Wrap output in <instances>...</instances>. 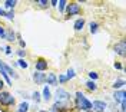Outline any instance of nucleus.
Masks as SVG:
<instances>
[{"instance_id": "obj_1", "label": "nucleus", "mask_w": 126, "mask_h": 112, "mask_svg": "<svg viewBox=\"0 0 126 112\" xmlns=\"http://www.w3.org/2000/svg\"><path fill=\"white\" fill-rule=\"evenodd\" d=\"M76 104H78L79 109H82V111H85V112L92 109V102L87 101L82 92H78V93H76Z\"/></svg>"}, {"instance_id": "obj_2", "label": "nucleus", "mask_w": 126, "mask_h": 112, "mask_svg": "<svg viewBox=\"0 0 126 112\" xmlns=\"http://www.w3.org/2000/svg\"><path fill=\"white\" fill-rule=\"evenodd\" d=\"M0 104L6 105V106L13 105V104H15V98L10 95L9 92H1V93H0Z\"/></svg>"}, {"instance_id": "obj_3", "label": "nucleus", "mask_w": 126, "mask_h": 112, "mask_svg": "<svg viewBox=\"0 0 126 112\" xmlns=\"http://www.w3.org/2000/svg\"><path fill=\"white\" fill-rule=\"evenodd\" d=\"M125 50H126V42L125 40H119L115 45V52L120 56H125Z\"/></svg>"}, {"instance_id": "obj_4", "label": "nucleus", "mask_w": 126, "mask_h": 112, "mask_svg": "<svg viewBox=\"0 0 126 112\" xmlns=\"http://www.w3.org/2000/svg\"><path fill=\"white\" fill-rule=\"evenodd\" d=\"M67 13H69V16L79 15V13H80V7H79L78 3H70V4L67 6Z\"/></svg>"}, {"instance_id": "obj_5", "label": "nucleus", "mask_w": 126, "mask_h": 112, "mask_svg": "<svg viewBox=\"0 0 126 112\" xmlns=\"http://www.w3.org/2000/svg\"><path fill=\"white\" fill-rule=\"evenodd\" d=\"M92 108L96 112H103L106 109V102H103V101H94L93 104H92Z\"/></svg>"}, {"instance_id": "obj_6", "label": "nucleus", "mask_w": 126, "mask_h": 112, "mask_svg": "<svg viewBox=\"0 0 126 112\" xmlns=\"http://www.w3.org/2000/svg\"><path fill=\"white\" fill-rule=\"evenodd\" d=\"M45 69H47V62L45 59H39V60L36 62V71H37V72H43Z\"/></svg>"}, {"instance_id": "obj_7", "label": "nucleus", "mask_w": 126, "mask_h": 112, "mask_svg": "<svg viewBox=\"0 0 126 112\" xmlns=\"http://www.w3.org/2000/svg\"><path fill=\"white\" fill-rule=\"evenodd\" d=\"M33 79L36 83H43V82H46V75L42 72H36L33 75Z\"/></svg>"}, {"instance_id": "obj_8", "label": "nucleus", "mask_w": 126, "mask_h": 112, "mask_svg": "<svg viewBox=\"0 0 126 112\" xmlns=\"http://www.w3.org/2000/svg\"><path fill=\"white\" fill-rule=\"evenodd\" d=\"M113 99H115L116 102H122V101H125V91H123V89H122V91H116L115 95H113Z\"/></svg>"}, {"instance_id": "obj_9", "label": "nucleus", "mask_w": 126, "mask_h": 112, "mask_svg": "<svg viewBox=\"0 0 126 112\" xmlns=\"http://www.w3.org/2000/svg\"><path fill=\"white\" fill-rule=\"evenodd\" d=\"M56 93H57V99H63V101H67V99H69V96H70L66 91H63V89H57V92H56Z\"/></svg>"}, {"instance_id": "obj_10", "label": "nucleus", "mask_w": 126, "mask_h": 112, "mask_svg": "<svg viewBox=\"0 0 126 112\" xmlns=\"http://www.w3.org/2000/svg\"><path fill=\"white\" fill-rule=\"evenodd\" d=\"M46 80L49 85H57V78H56L55 73H49L46 76Z\"/></svg>"}, {"instance_id": "obj_11", "label": "nucleus", "mask_w": 126, "mask_h": 112, "mask_svg": "<svg viewBox=\"0 0 126 112\" xmlns=\"http://www.w3.org/2000/svg\"><path fill=\"white\" fill-rule=\"evenodd\" d=\"M83 26H85V20H83V19H78V20L75 22V30H82Z\"/></svg>"}, {"instance_id": "obj_12", "label": "nucleus", "mask_w": 126, "mask_h": 112, "mask_svg": "<svg viewBox=\"0 0 126 112\" xmlns=\"http://www.w3.org/2000/svg\"><path fill=\"white\" fill-rule=\"evenodd\" d=\"M15 32H13V30H7V32L4 33V37H6V39L9 40V42H13V40H15Z\"/></svg>"}, {"instance_id": "obj_13", "label": "nucleus", "mask_w": 126, "mask_h": 112, "mask_svg": "<svg viewBox=\"0 0 126 112\" xmlns=\"http://www.w3.org/2000/svg\"><path fill=\"white\" fill-rule=\"evenodd\" d=\"M27 111H29V104L27 102H22L20 106H19V109H17V112H27Z\"/></svg>"}, {"instance_id": "obj_14", "label": "nucleus", "mask_w": 126, "mask_h": 112, "mask_svg": "<svg viewBox=\"0 0 126 112\" xmlns=\"http://www.w3.org/2000/svg\"><path fill=\"white\" fill-rule=\"evenodd\" d=\"M125 85V80L123 79H118V80H115V83H113V88L115 89H119V88H122Z\"/></svg>"}, {"instance_id": "obj_15", "label": "nucleus", "mask_w": 126, "mask_h": 112, "mask_svg": "<svg viewBox=\"0 0 126 112\" xmlns=\"http://www.w3.org/2000/svg\"><path fill=\"white\" fill-rule=\"evenodd\" d=\"M16 3H17L16 0H6V1H4V6L7 9H13L16 6Z\"/></svg>"}, {"instance_id": "obj_16", "label": "nucleus", "mask_w": 126, "mask_h": 112, "mask_svg": "<svg viewBox=\"0 0 126 112\" xmlns=\"http://www.w3.org/2000/svg\"><path fill=\"white\" fill-rule=\"evenodd\" d=\"M86 86H87V89H89V91H96V88H97V86H96V83H94L93 80H89V82H86Z\"/></svg>"}, {"instance_id": "obj_17", "label": "nucleus", "mask_w": 126, "mask_h": 112, "mask_svg": "<svg viewBox=\"0 0 126 112\" xmlns=\"http://www.w3.org/2000/svg\"><path fill=\"white\" fill-rule=\"evenodd\" d=\"M43 98H45L46 101H49V99H50V91H49V88H47V86H45V89H43Z\"/></svg>"}, {"instance_id": "obj_18", "label": "nucleus", "mask_w": 126, "mask_h": 112, "mask_svg": "<svg viewBox=\"0 0 126 112\" xmlns=\"http://www.w3.org/2000/svg\"><path fill=\"white\" fill-rule=\"evenodd\" d=\"M57 4H59V10H60V12H63V10H64V7H66V4H67V3H66L64 0H60V1H57Z\"/></svg>"}, {"instance_id": "obj_19", "label": "nucleus", "mask_w": 126, "mask_h": 112, "mask_svg": "<svg viewBox=\"0 0 126 112\" xmlns=\"http://www.w3.org/2000/svg\"><path fill=\"white\" fill-rule=\"evenodd\" d=\"M97 27H99V26H97V23L92 22V23H90V32H92V33H96V32H97Z\"/></svg>"}, {"instance_id": "obj_20", "label": "nucleus", "mask_w": 126, "mask_h": 112, "mask_svg": "<svg viewBox=\"0 0 126 112\" xmlns=\"http://www.w3.org/2000/svg\"><path fill=\"white\" fill-rule=\"evenodd\" d=\"M36 3H37V4H39L40 7H46L47 4H49V1H46V0H37V1H36Z\"/></svg>"}, {"instance_id": "obj_21", "label": "nucleus", "mask_w": 126, "mask_h": 112, "mask_svg": "<svg viewBox=\"0 0 126 112\" xmlns=\"http://www.w3.org/2000/svg\"><path fill=\"white\" fill-rule=\"evenodd\" d=\"M66 78H67V79L75 78V71H73V69H69V71H67V75H66Z\"/></svg>"}, {"instance_id": "obj_22", "label": "nucleus", "mask_w": 126, "mask_h": 112, "mask_svg": "<svg viewBox=\"0 0 126 112\" xmlns=\"http://www.w3.org/2000/svg\"><path fill=\"white\" fill-rule=\"evenodd\" d=\"M19 65H20L23 69H26V68H27V62H26L24 59H20V60H19Z\"/></svg>"}, {"instance_id": "obj_23", "label": "nucleus", "mask_w": 126, "mask_h": 112, "mask_svg": "<svg viewBox=\"0 0 126 112\" xmlns=\"http://www.w3.org/2000/svg\"><path fill=\"white\" fill-rule=\"evenodd\" d=\"M6 17H7V19H13V17H15V13H13V10H10V12H6Z\"/></svg>"}, {"instance_id": "obj_24", "label": "nucleus", "mask_w": 126, "mask_h": 112, "mask_svg": "<svg viewBox=\"0 0 126 112\" xmlns=\"http://www.w3.org/2000/svg\"><path fill=\"white\" fill-rule=\"evenodd\" d=\"M66 80H67V78H66V75H60V76H59V82H60V83H64Z\"/></svg>"}, {"instance_id": "obj_25", "label": "nucleus", "mask_w": 126, "mask_h": 112, "mask_svg": "<svg viewBox=\"0 0 126 112\" xmlns=\"http://www.w3.org/2000/svg\"><path fill=\"white\" fill-rule=\"evenodd\" d=\"M33 99H34L36 102H39V101H40V95L37 93V92H34V93H33Z\"/></svg>"}, {"instance_id": "obj_26", "label": "nucleus", "mask_w": 126, "mask_h": 112, "mask_svg": "<svg viewBox=\"0 0 126 112\" xmlns=\"http://www.w3.org/2000/svg\"><path fill=\"white\" fill-rule=\"evenodd\" d=\"M89 76H90V78H92V79H97V73H96V72H90V73H89Z\"/></svg>"}, {"instance_id": "obj_27", "label": "nucleus", "mask_w": 126, "mask_h": 112, "mask_svg": "<svg viewBox=\"0 0 126 112\" xmlns=\"http://www.w3.org/2000/svg\"><path fill=\"white\" fill-rule=\"evenodd\" d=\"M4 29H3V27H1V26H0V37H4Z\"/></svg>"}, {"instance_id": "obj_28", "label": "nucleus", "mask_w": 126, "mask_h": 112, "mask_svg": "<svg viewBox=\"0 0 126 112\" xmlns=\"http://www.w3.org/2000/svg\"><path fill=\"white\" fill-rule=\"evenodd\" d=\"M6 53H7V55H10V53H12V49H10V46H6Z\"/></svg>"}, {"instance_id": "obj_29", "label": "nucleus", "mask_w": 126, "mask_h": 112, "mask_svg": "<svg viewBox=\"0 0 126 112\" xmlns=\"http://www.w3.org/2000/svg\"><path fill=\"white\" fill-rule=\"evenodd\" d=\"M0 16H6V12H4L1 7H0Z\"/></svg>"}, {"instance_id": "obj_30", "label": "nucleus", "mask_w": 126, "mask_h": 112, "mask_svg": "<svg viewBox=\"0 0 126 112\" xmlns=\"http://www.w3.org/2000/svg\"><path fill=\"white\" fill-rule=\"evenodd\" d=\"M17 53H19V56H22V57H23V56H24V50H19Z\"/></svg>"}, {"instance_id": "obj_31", "label": "nucleus", "mask_w": 126, "mask_h": 112, "mask_svg": "<svg viewBox=\"0 0 126 112\" xmlns=\"http://www.w3.org/2000/svg\"><path fill=\"white\" fill-rule=\"evenodd\" d=\"M115 68H116V69H122V65L120 63H115Z\"/></svg>"}, {"instance_id": "obj_32", "label": "nucleus", "mask_w": 126, "mask_h": 112, "mask_svg": "<svg viewBox=\"0 0 126 112\" xmlns=\"http://www.w3.org/2000/svg\"><path fill=\"white\" fill-rule=\"evenodd\" d=\"M50 4H52V6H56V4H57V0H52Z\"/></svg>"}, {"instance_id": "obj_33", "label": "nucleus", "mask_w": 126, "mask_h": 112, "mask_svg": "<svg viewBox=\"0 0 126 112\" xmlns=\"http://www.w3.org/2000/svg\"><path fill=\"white\" fill-rule=\"evenodd\" d=\"M1 88H3V80L0 79V91H1Z\"/></svg>"}, {"instance_id": "obj_34", "label": "nucleus", "mask_w": 126, "mask_h": 112, "mask_svg": "<svg viewBox=\"0 0 126 112\" xmlns=\"http://www.w3.org/2000/svg\"><path fill=\"white\" fill-rule=\"evenodd\" d=\"M40 112H47V111H40Z\"/></svg>"}, {"instance_id": "obj_35", "label": "nucleus", "mask_w": 126, "mask_h": 112, "mask_svg": "<svg viewBox=\"0 0 126 112\" xmlns=\"http://www.w3.org/2000/svg\"><path fill=\"white\" fill-rule=\"evenodd\" d=\"M87 112H92V111H87Z\"/></svg>"}]
</instances>
